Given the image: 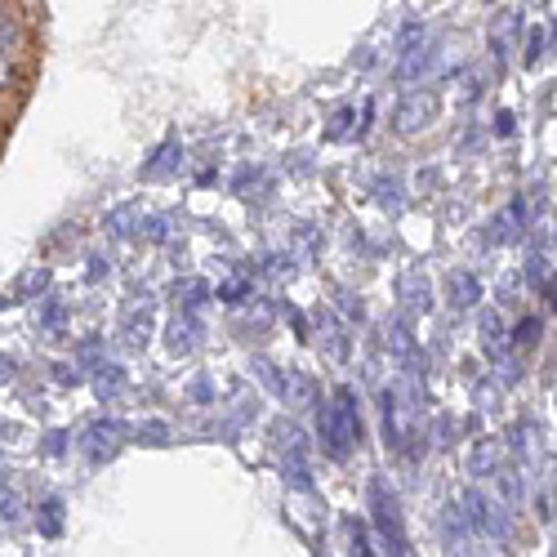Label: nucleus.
I'll list each match as a JSON object with an SVG mask.
<instances>
[{"instance_id": "9d476101", "label": "nucleus", "mask_w": 557, "mask_h": 557, "mask_svg": "<svg viewBox=\"0 0 557 557\" xmlns=\"http://www.w3.org/2000/svg\"><path fill=\"white\" fill-rule=\"evenodd\" d=\"M544 59V27H531L527 32V67H535Z\"/></svg>"}, {"instance_id": "9b49d317", "label": "nucleus", "mask_w": 557, "mask_h": 557, "mask_svg": "<svg viewBox=\"0 0 557 557\" xmlns=\"http://www.w3.org/2000/svg\"><path fill=\"white\" fill-rule=\"evenodd\" d=\"M348 121H352V112H348V108H344V112H335V121H331L326 138H344V134H348Z\"/></svg>"}, {"instance_id": "f257e3e1", "label": "nucleus", "mask_w": 557, "mask_h": 557, "mask_svg": "<svg viewBox=\"0 0 557 557\" xmlns=\"http://www.w3.org/2000/svg\"><path fill=\"white\" fill-rule=\"evenodd\" d=\"M32 50V27L18 10V0H0V54L23 59Z\"/></svg>"}, {"instance_id": "ddd939ff", "label": "nucleus", "mask_w": 557, "mask_h": 557, "mask_svg": "<svg viewBox=\"0 0 557 557\" xmlns=\"http://www.w3.org/2000/svg\"><path fill=\"white\" fill-rule=\"evenodd\" d=\"M527 272H531V282H544V276H548V268H544V259H540V255L527 263Z\"/></svg>"}, {"instance_id": "6e6552de", "label": "nucleus", "mask_w": 557, "mask_h": 557, "mask_svg": "<svg viewBox=\"0 0 557 557\" xmlns=\"http://www.w3.org/2000/svg\"><path fill=\"white\" fill-rule=\"evenodd\" d=\"M540 335H544V321H540V317H522L518 331H513V344L531 348V344H540Z\"/></svg>"}, {"instance_id": "4468645a", "label": "nucleus", "mask_w": 557, "mask_h": 557, "mask_svg": "<svg viewBox=\"0 0 557 557\" xmlns=\"http://www.w3.org/2000/svg\"><path fill=\"white\" fill-rule=\"evenodd\" d=\"M495 134H513V112H499L495 116Z\"/></svg>"}, {"instance_id": "f03ea898", "label": "nucleus", "mask_w": 557, "mask_h": 557, "mask_svg": "<svg viewBox=\"0 0 557 557\" xmlns=\"http://www.w3.org/2000/svg\"><path fill=\"white\" fill-rule=\"evenodd\" d=\"M433 112H437V99H433V95H410V99L393 112V129H397V134H420V129L433 121Z\"/></svg>"}, {"instance_id": "1a4fd4ad", "label": "nucleus", "mask_w": 557, "mask_h": 557, "mask_svg": "<svg viewBox=\"0 0 557 557\" xmlns=\"http://www.w3.org/2000/svg\"><path fill=\"white\" fill-rule=\"evenodd\" d=\"M491 469H499V442H482L473 455V473H491Z\"/></svg>"}, {"instance_id": "0eeeda50", "label": "nucleus", "mask_w": 557, "mask_h": 557, "mask_svg": "<svg viewBox=\"0 0 557 557\" xmlns=\"http://www.w3.org/2000/svg\"><path fill=\"white\" fill-rule=\"evenodd\" d=\"M518 223H522V201H513L504 219H495V242H513L518 237Z\"/></svg>"}, {"instance_id": "20e7f679", "label": "nucleus", "mask_w": 557, "mask_h": 557, "mask_svg": "<svg viewBox=\"0 0 557 557\" xmlns=\"http://www.w3.org/2000/svg\"><path fill=\"white\" fill-rule=\"evenodd\" d=\"M18 85H23V59L0 54V99H5V95H18Z\"/></svg>"}, {"instance_id": "7ed1b4c3", "label": "nucleus", "mask_w": 557, "mask_h": 557, "mask_svg": "<svg viewBox=\"0 0 557 557\" xmlns=\"http://www.w3.org/2000/svg\"><path fill=\"white\" fill-rule=\"evenodd\" d=\"M463 508H469V518H473V527H482L486 535H495V540H508V522H504V513L486 499V495H478V491H469L463 495Z\"/></svg>"}, {"instance_id": "f8f14e48", "label": "nucleus", "mask_w": 557, "mask_h": 557, "mask_svg": "<svg viewBox=\"0 0 557 557\" xmlns=\"http://www.w3.org/2000/svg\"><path fill=\"white\" fill-rule=\"evenodd\" d=\"M540 286H544V299H548V308L557 312V272H548V276H544V282H540Z\"/></svg>"}, {"instance_id": "423d86ee", "label": "nucleus", "mask_w": 557, "mask_h": 557, "mask_svg": "<svg viewBox=\"0 0 557 557\" xmlns=\"http://www.w3.org/2000/svg\"><path fill=\"white\" fill-rule=\"evenodd\" d=\"M450 295H455V304H459V308L478 304V276H463V272H455V276H450Z\"/></svg>"}, {"instance_id": "39448f33", "label": "nucleus", "mask_w": 557, "mask_h": 557, "mask_svg": "<svg viewBox=\"0 0 557 557\" xmlns=\"http://www.w3.org/2000/svg\"><path fill=\"white\" fill-rule=\"evenodd\" d=\"M429 67H433V50L424 45V50H414V54H410V59L397 67V76H401V81H420Z\"/></svg>"}, {"instance_id": "2eb2a0df", "label": "nucleus", "mask_w": 557, "mask_h": 557, "mask_svg": "<svg viewBox=\"0 0 557 557\" xmlns=\"http://www.w3.org/2000/svg\"><path fill=\"white\" fill-rule=\"evenodd\" d=\"M535 5H548V0H535Z\"/></svg>"}]
</instances>
